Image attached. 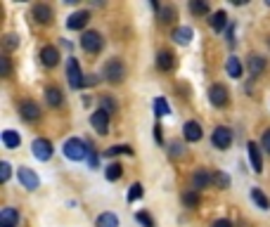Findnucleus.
I'll return each mask as SVG.
<instances>
[{"mask_svg":"<svg viewBox=\"0 0 270 227\" xmlns=\"http://www.w3.org/2000/svg\"><path fill=\"white\" fill-rule=\"evenodd\" d=\"M62 152H64V156H67L69 161H83V159H88L90 147H88L83 140H79V137H71V140L64 142Z\"/></svg>","mask_w":270,"mask_h":227,"instance_id":"f257e3e1","label":"nucleus"},{"mask_svg":"<svg viewBox=\"0 0 270 227\" xmlns=\"http://www.w3.org/2000/svg\"><path fill=\"white\" fill-rule=\"evenodd\" d=\"M102 76H105L109 83H121V80L126 78V67H123V61L121 59H109L105 64Z\"/></svg>","mask_w":270,"mask_h":227,"instance_id":"f03ea898","label":"nucleus"},{"mask_svg":"<svg viewBox=\"0 0 270 227\" xmlns=\"http://www.w3.org/2000/svg\"><path fill=\"white\" fill-rule=\"evenodd\" d=\"M102 45H105V40H102V36H100L98 31H86L83 36H81V48L86 50V52H100L102 50Z\"/></svg>","mask_w":270,"mask_h":227,"instance_id":"7ed1b4c3","label":"nucleus"},{"mask_svg":"<svg viewBox=\"0 0 270 227\" xmlns=\"http://www.w3.org/2000/svg\"><path fill=\"white\" fill-rule=\"evenodd\" d=\"M211 182H214V173H209L206 168H197L190 178V190H195V192L206 190Z\"/></svg>","mask_w":270,"mask_h":227,"instance_id":"20e7f679","label":"nucleus"},{"mask_svg":"<svg viewBox=\"0 0 270 227\" xmlns=\"http://www.w3.org/2000/svg\"><path fill=\"white\" fill-rule=\"evenodd\" d=\"M67 78H69V86L74 88V90H79V88L86 86V78H83V74H81V67H79V61H76L74 57L67 61Z\"/></svg>","mask_w":270,"mask_h":227,"instance_id":"39448f33","label":"nucleus"},{"mask_svg":"<svg viewBox=\"0 0 270 227\" xmlns=\"http://www.w3.org/2000/svg\"><path fill=\"white\" fill-rule=\"evenodd\" d=\"M90 126L95 128V133L100 135H107L109 133V114L105 109H98L90 114Z\"/></svg>","mask_w":270,"mask_h":227,"instance_id":"423d86ee","label":"nucleus"},{"mask_svg":"<svg viewBox=\"0 0 270 227\" xmlns=\"http://www.w3.org/2000/svg\"><path fill=\"white\" fill-rule=\"evenodd\" d=\"M31 152H33V156H36L38 161H48L50 156H52V145H50L48 140H43V137H38V140H33V145H31Z\"/></svg>","mask_w":270,"mask_h":227,"instance_id":"0eeeda50","label":"nucleus"},{"mask_svg":"<svg viewBox=\"0 0 270 227\" xmlns=\"http://www.w3.org/2000/svg\"><path fill=\"white\" fill-rule=\"evenodd\" d=\"M211 140H214V145L218 149H227L233 145V133H230V128H225V126H218V128L214 130Z\"/></svg>","mask_w":270,"mask_h":227,"instance_id":"6e6552de","label":"nucleus"},{"mask_svg":"<svg viewBox=\"0 0 270 227\" xmlns=\"http://www.w3.org/2000/svg\"><path fill=\"white\" fill-rule=\"evenodd\" d=\"M209 99L214 107H225L227 105V88L223 83H214L209 88Z\"/></svg>","mask_w":270,"mask_h":227,"instance_id":"1a4fd4ad","label":"nucleus"},{"mask_svg":"<svg viewBox=\"0 0 270 227\" xmlns=\"http://www.w3.org/2000/svg\"><path fill=\"white\" fill-rule=\"evenodd\" d=\"M90 22V12L88 10H79V12H74L71 17L67 19V29H71V31H81L83 26Z\"/></svg>","mask_w":270,"mask_h":227,"instance_id":"9d476101","label":"nucleus"},{"mask_svg":"<svg viewBox=\"0 0 270 227\" xmlns=\"http://www.w3.org/2000/svg\"><path fill=\"white\" fill-rule=\"evenodd\" d=\"M19 114H22V118H24V121H36V118L41 116V109H38L36 102L24 99V102L19 105Z\"/></svg>","mask_w":270,"mask_h":227,"instance_id":"9b49d317","label":"nucleus"},{"mask_svg":"<svg viewBox=\"0 0 270 227\" xmlns=\"http://www.w3.org/2000/svg\"><path fill=\"white\" fill-rule=\"evenodd\" d=\"M265 57H261V55H249L246 57V69H249V74L252 76H261L265 71Z\"/></svg>","mask_w":270,"mask_h":227,"instance_id":"f8f14e48","label":"nucleus"},{"mask_svg":"<svg viewBox=\"0 0 270 227\" xmlns=\"http://www.w3.org/2000/svg\"><path fill=\"white\" fill-rule=\"evenodd\" d=\"M41 61H43L45 67H57L60 64V50L52 48V45H45L41 50Z\"/></svg>","mask_w":270,"mask_h":227,"instance_id":"ddd939ff","label":"nucleus"},{"mask_svg":"<svg viewBox=\"0 0 270 227\" xmlns=\"http://www.w3.org/2000/svg\"><path fill=\"white\" fill-rule=\"evenodd\" d=\"M33 19H36L38 24H50V22H52V7L50 5H43V3H41V5H36L33 7Z\"/></svg>","mask_w":270,"mask_h":227,"instance_id":"4468645a","label":"nucleus"},{"mask_svg":"<svg viewBox=\"0 0 270 227\" xmlns=\"http://www.w3.org/2000/svg\"><path fill=\"white\" fill-rule=\"evenodd\" d=\"M19 182L24 184L26 190H36L38 187V175L31 168H19Z\"/></svg>","mask_w":270,"mask_h":227,"instance_id":"2eb2a0df","label":"nucleus"},{"mask_svg":"<svg viewBox=\"0 0 270 227\" xmlns=\"http://www.w3.org/2000/svg\"><path fill=\"white\" fill-rule=\"evenodd\" d=\"M183 133H185V140H190V142H199V140H202V126H199L197 121H187V123H185Z\"/></svg>","mask_w":270,"mask_h":227,"instance_id":"dca6fc26","label":"nucleus"},{"mask_svg":"<svg viewBox=\"0 0 270 227\" xmlns=\"http://www.w3.org/2000/svg\"><path fill=\"white\" fill-rule=\"evenodd\" d=\"M19 225V213L14 209H3L0 211V227H17Z\"/></svg>","mask_w":270,"mask_h":227,"instance_id":"f3484780","label":"nucleus"},{"mask_svg":"<svg viewBox=\"0 0 270 227\" xmlns=\"http://www.w3.org/2000/svg\"><path fill=\"white\" fill-rule=\"evenodd\" d=\"M249 159H252V166L256 173L263 171V161H261V147L256 142H249Z\"/></svg>","mask_w":270,"mask_h":227,"instance_id":"a211bd4d","label":"nucleus"},{"mask_svg":"<svg viewBox=\"0 0 270 227\" xmlns=\"http://www.w3.org/2000/svg\"><path fill=\"white\" fill-rule=\"evenodd\" d=\"M157 64H159L161 71H171V69L176 67V59H173V55L168 50H161L159 55H157Z\"/></svg>","mask_w":270,"mask_h":227,"instance_id":"6ab92c4d","label":"nucleus"},{"mask_svg":"<svg viewBox=\"0 0 270 227\" xmlns=\"http://www.w3.org/2000/svg\"><path fill=\"white\" fill-rule=\"evenodd\" d=\"M192 36H195V33H192L190 26H178L176 33H173V40H176L178 45H187L192 40Z\"/></svg>","mask_w":270,"mask_h":227,"instance_id":"aec40b11","label":"nucleus"},{"mask_svg":"<svg viewBox=\"0 0 270 227\" xmlns=\"http://www.w3.org/2000/svg\"><path fill=\"white\" fill-rule=\"evenodd\" d=\"M225 69H227V76H233V78H240L242 76V61L237 57H227Z\"/></svg>","mask_w":270,"mask_h":227,"instance_id":"412c9836","label":"nucleus"},{"mask_svg":"<svg viewBox=\"0 0 270 227\" xmlns=\"http://www.w3.org/2000/svg\"><path fill=\"white\" fill-rule=\"evenodd\" d=\"M19 142H22L19 133H14V130H5V133H3V145H5L7 149L19 147Z\"/></svg>","mask_w":270,"mask_h":227,"instance_id":"4be33fe9","label":"nucleus"},{"mask_svg":"<svg viewBox=\"0 0 270 227\" xmlns=\"http://www.w3.org/2000/svg\"><path fill=\"white\" fill-rule=\"evenodd\" d=\"M45 99H48L50 107H60L64 97H62V90H60V88H48V90H45Z\"/></svg>","mask_w":270,"mask_h":227,"instance_id":"5701e85b","label":"nucleus"},{"mask_svg":"<svg viewBox=\"0 0 270 227\" xmlns=\"http://www.w3.org/2000/svg\"><path fill=\"white\" fill-rule=\"evenodd\" d=\"M252 199H254V203H256L258 209H263V211H268V209H270L268 197H265L263 192L258 190V187H254V190H252Z\"/></svg>","mask_w":270,"mask_h":227,"instance_id":"b1692460","label":"nucleus"},{"mask_svg":"<svg viewBox=\"0 0 270 227\" xmlns=\"http://www.w3.org/2000/svg\"><path fill=\"white\" fill-rule=\"evenodd\" d=\"M95 227H119V218L114 213H102L95 222Z\"/></svg>","mask_w":270,"mask_h":227,"instance_id":"393cba45","label":"nucleus"},{"mask_svg":"<svg viewBox=\"0 0 270 227\" xmlns=\"http://www.w3.org/2000/svg\"><path fill=\"white\" fill-rule=\"evenodd\" d=\"M225 24H227V14L223 12V10H218V12L211 14V26H214L216 31H223L225 29Z\"/></svg>","mask_w":270,"mask_h":227,"instance_id":"a878e982","label":"nucleus"},{"mask_svg":"<svg viewBox=\"0 0 270 227\" xmlns=\"http://www.w3.org/2000/svg\"><path fill=\"white\" fill-rule=\"evenodd\" d=\"M159 22L161 24H171V22H176V7H161L159 10Z\"/></svg>","mask_w":270,"mask_h":227,"instance_id":"bb28decb","label":"nucleus"},{"mask_svg":"<svg viewBox=\"0 0 270 227\" xmlns=\"http://www.w3.org/2000/svg\"><path fill=\"white\" fill-rule=\"evenodd\" d=\"M154 111H157V116H168L171 114V107L166 102L164 97H157L154 99Z\"/></svg>","mask_w":270,"mask_h":227,"instance_id":"cd10ccee","label":"nucleus"},{"mask_svg":"<svg viewBox=\"0 0 270 227\" xmlns=\"http://www.w3.org/2000/svg\"><path fill=\"white\" fill-rule=\"evenodd\" d=\"M190 12L197 14V17H204V14H209V5H206V3H199V0H192Z\"/></svg>","mask_w":270,"mask_h":227,"instance_id":"c85d7f7f","label":"nucleus"},{"mask_svg":"<svg viewBox=\"0 0 270 227\" xmlns=\"http://www.w3.org/2000/svg\"><path fill=\"white\" fill-rule=\"evenodd\" d=\"M121 175H123L121 163H111V166H107V171H105V178L107 180H119Z\"/></svg>","mask_w":270,"mask_h":227,"instance_id":"c756f323","label":"nucleus"},{"mask_svg":"<svg viewBox=\"0 0 270 227\" xmlns=\"http://www.w3.org/2000/svg\"><path fill=\"white\" fill-rule=\"evenodd\" d=\"M214 184L216 187H221V190H227V187H230V178L221 171H214Z\"/></svg>","mask_w":270,"mask_h":227,"instance_id":"7c9ffc66","label":"nucleus"},{"mask_svg":"<svg viewBox=\"0 0 270 227\" xmlns=\"http://www.w3.org/2000/svg\"><path fill=\"white\" fill-rule=\"evenodd\" d=\"M183 203H185V206H197V203H199V192H195V190L185 192V194H183Z\"/></svg>","mask_w":270,"mask_h":227,"instance_id":"2f4dec72","label":"nucleus"},{"mask_svg":"<svg viewBox=\"0 0 270 227\" xmlns=\"http://www.w3.org/2000/svg\"><path fill=\"white\" fill-rule=\"evenodd\" d=\"M142 197V184L140 182H135L133 187L128 190V203H133V201H138V199Z\"/></svg>","mask_w":270,"mask_h":227,"instance_id":"473e14b6","label":"nucleus"},{"mask_svg":"<svg viewBox=\"0 0 270 227\" xmlns=\"http://www.w3.org/2000/svg\"><path fill=\"white\" fill-rule=\"evenodd\" d=\"M135 220L140 222L142 227H154V220H152V215H149V213H145V211H140V213L135 215Z\"/></svg>","mask_w":270,"mask_h":227,"instance_id":"72a5a7b5","label":"nucleus"},{"mask_svg":"<svg viewBox=\"0 0 270 227\" xmlns=\"http://www.w3.org/2000/svg\"><path fill=\"white\" fill-rule=\"evenodd\" d=\"M105 154H107V156H119V154H133V149H130V147H123V145H119V147H109Z\"/></svg>","mask_w":270,"mask_h":227,"instance_id":"f704fd0d","label":"nucleus"},{"mask_svg":"<svg viewBox=\"0 0 270 227\" xmlns=\"http://www.w3.org/2000/svg\"><path fill=\"white\" fill-rule=\"evenodd\" d=\"M10 57H0V76H10Z\"/></svg>","mask_w":270,"mask_h":227,"instance_id":"c9c22d12","label":"nucleus"},{"mask_svg":"<svg viewBox=\"0 0 270 227\" xmlns=\"http://www.w3.org/2000/svg\"><path fill=\"white\" fill-rule=\"evenodd\" d=\"M7 180H10V163L3 161L0 163V182H7Z\"/></svg>","mask_w":270,"mask_h":227,"instance_id":"e433bc0d","label":"nucleus"},{"mask_svg":"<svg viewBox=\"0 0 270 227\" xmlns=\"http://www.w3.org/2000/svg\"><path fill=\"white\" fill-rule=\"evenodd\" d=\"M102 109H105L107 114H114V111H117V102H114L111 97H105L102 99Z\"/></svg>","mask_w":270,"mask_h":227,"instance_id":"4c0bfd02","label":"nucleus"},{"mask_svg":"<svg viewBox=\"0 0 270 227\" xmlns=\"http://www.w3.org/2000/svg\"><path fill=\"white\" fill-rule=\"evenodd\" d=\"M168 154H173V156H183V145H180V142H171V145H168Z\"/></svg>","mask_w":270,"mask_h":227,"instance_id":"58836bf2","label":"nucleus"},{"mask_svg":"<svg viewBox=\"0 0 270 227\" xmlns=\"http://www.w3.org/2000/svg\"><path fill=\"white\" fill-rule=\"evenodd\" d=\"M261 147H263V152L270 154V130H265L263 133V140H261Z\"/></svg>","mask_w":270,"mask_h":227,"instance_id":"ea45409f","label":"nucleus"},{"mask_svg":"<svg viewBox=\"0 0 270 227\" xmlns=\"http://www.w3.org/2000/svg\"><path fill=\"white\" fill-rule=\"evenodd\" d=\"M98 163H100V159H98V154L90 149V154H88V166L90 168H98Z\"/></svg>","mask_w":270,"mask_h":227,"instance_id":"a19ab883","label":"nucleus"},{"mask_svg":"<svg viewBox=\"0 0 270 227\" xmlns=\"http://www.w3.org/2000/svg\"><path fill=\"white\" fill-rule=\"evenodd\" d=\"M5 45H7V48H17V36H14V33H7V36H5Z\"/></svg>","mask_w":270,"mask_h":227,"instance_id":"79ce46f5","label":"nucleus"},{"mask_svg":"<svg viewBox=\"0 0 270 227\" xmlns=\"http://www.w3.org/2000/svg\"><path fill=\"white\" fill-rule=\"evenodd\" d=\"M214 227H233V222L225 220V218H221V220H216V222H214Z\"/></svg>","mask_w":270,"mask_h":227,"instance_id":"37998d69","label":"nucleus"}]
</instances>
